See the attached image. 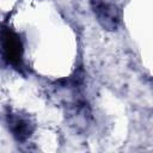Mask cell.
I'll use <instances>...</instances> for the list:
<instances>
[{"label":"cell","mask_w":153,"mask_h":153,"mask_svg":"<svg viewBox=\"0 0 153 153\" xmlns=\"http://www.w3.org/2000/svg\"><path fill=\"white\" fill-rule=\"evenodd\" d=\"M6 123L12 136L18 142H25L35 131V122L29 115L23 112L8 111L6 115Z\"/></svg>","instance_id":"3"},{"label":"cell","mask_w":153,"mask_h":153,"mask_svg":"<svg viewBox=\"0 0 153 153\" xmlns=\"http://www.w3.org/2000/svg\"><path fill=\"white\" fill-rule=\"evenodd\" d=\"M92 12L98 24L106 31H116L121 22V13L114 0H90Z\"/></svg>","instance_id":"2"},{"label":"cell","mask_w":153,"mask_h":153,"mask_svg":"<svg viewBox=\"0 0 153 153\" xmlns=\"http://www.w3.org/2000/svg\"><path fill=\"white\" fill-rule=\"evenodd\" d=\"M1 45H2V55L4 59L7 61V63L14 67L20 66L23 49L19 37L10 29L4 27L1 32Z\"/></svg>","instance_id":"4"},{"label":"cell","mask_w":153,"mask_h":153,"mask_svg":"<svg viewBox=\"0 0 153 153\" xmlns=\"http://www.w3.org/2000/svg\"><path fill=\"white\" fill-rule=\"evenodd\" d=\"M65 120L67 126L75 133H85L92 123V110L82 98H76L65 104Z\"/></svg>","instance_id":"1"}]
</instances>
